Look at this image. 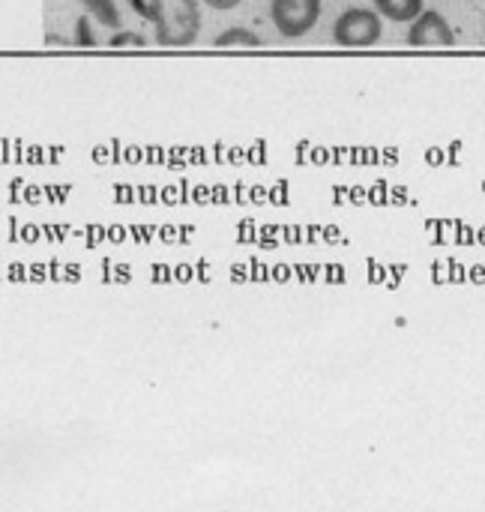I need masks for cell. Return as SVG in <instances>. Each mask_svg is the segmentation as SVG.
Listing matches in <instances>:
<instances>
[{
  "instance_id": "1",
  "label": "cell",
  "mask_w": 485,
  "mask_h": 512,
  "mask_svg": "<svg viewBox=\"0 0 485 512\" xmlns=\"http://www.w3.org/2000/svg\"><path fill=\"white\" fill-rule=\"evenodd\" d=\"M150 21L156 24V42L165 48H189L198 42V0H150Z\"/></svg>"
},
{
  "instance_id": "2",
  "label": "cell",
  "mask_w": 485,
  "mask_h": 512,
  "mask_svg": "<svg viewBox=\"0 0 485 512\" xmlns=\"http://www.w3.org/2000/svg\"><path fill=\"white\" fill-rule=\"evenodd\" d=\"M381 36H384V24L378 9L351 6L333 24V42L339 48H372L381 42Z\"/></svg>"
},
{
  "instance_id": "3",
  "label": "cell",
  "mask_w": 485,
  "mask_h": 512,
  "mask_svg": "<svg viewBox=\"0 0 485 512\" xmlns=\"http://www.w3.org/2000/svg\"><path fill=\"white\" fill-rule=\"evenodd\" d=\"M321 18V0H270V21L285 39L306 36Z\"/></svg>"
},
{
  "instance_id": "4",
  "label": "cell",
  "mask_w": 485,
  "mask_h": 512,
  "mask_svg": "<svg viewBox=\"0 0 485 512\" xmlns=\"http://www.w3.org/2000/svg\"><path fill=\"white\" fill-rule=\"evenodd\" d=\"M405 42L411 48H453L456 45V33H453L450 21L438 9H423L411 21Z\"/></svg>"
},
{
  "instance_id": "5",
  "label": "cell",
  "mask_w": 485,
  "mask_h": 512,
  "mask_svg": "<svg viewBox=\"0 0 485 512\" xmlns=\"http://www.w3.org/2000/svg\"><path fill=\"white\" fill-rule=\"evenodd\" d=\"M375 9L390 21H414L426 6L423 0H375Z\"/></svg>"
},
{
  "instance_id": "6",
  "label": "cell",
  "mask_w": 485,
  "mask_h": 512,
  "mask_svg": "<svg viewBox=\"0 0 485 512\" xmlns=\"http://www.w3.org/2000/svg\"><path fill=\"white\" fill-rule=\"evenodd\" d=\"M216 48H261V36L243 30V27H234V30H225L216 36L213 42Z\"/></svg>"
},
{
  "instance_id": "7",
  "label": "cell",
  "mask_w": 485,
  "mask_h": 512,
  "mask_svg": "<svg viewBox=\"0 0 485 512\" xmlns=\"http://www.w3.org/2000/svg\"><path fill=\"white\" fill-rule=\"evenodd\" d=\"M84 3H87V9L96 12V18H99L102 24H108V27H117V24H120V15H117V9H114L111 0H84Z\"/></svg>"
},
{
  "instance_id": "8",
  "label": "cell",
  "mask_w": 485,
  "mask_h": 512,
  "mask_svg": "<svg viewBox=\"0 0 485 512\" xmlns=\"http://www.w3.org/2000/svg\"><path fill=\"white\" fill-rule=\"evenodd\" d=\"M207 9H216V12H228V9H234V6H240L243 0H201Z\"/></svg>"
}]
</instances>
